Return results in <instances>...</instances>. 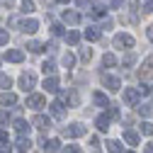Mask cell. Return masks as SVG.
Masks as SVG:
<instances>
[{
  "label": "cell",
  "instance_id": "cell-1",
  "mask_svg": "<svg viewBox=\"0 0 153 153\" xmlns=\"http://www.w3.org/2000/svg\"><path fill=\"white\" fill-rule=\"evenodd\" d=\"M34 85H36V75H34L32 71H29V73H22V75H20V88H22L25 92H27V90H32Z\"/></svg>",
  "mask_w": 153,
  "mask_h": 153
},
{
  "label": "cell",
  "instance_id": "cell-2",
  "mask_svg": "<svg viewBox=\"0 0 153 153\" xmlns=\"http://www.w3.org/2000/svg\"><path fill=\"white\" fill-rule=\"evenodd\" d=\"M85 134V126L83 124H71V126H63V136H68V139H75V136H83Z\"/></svg>",
  "mask_w": 153,
  "mask_h": 153
},
{
  "label": "cell",
  "instance_id": "cell-3",
  "mask_svg": "<svg viewBox=\"0 0 153 153\" xmlns=\"http://www.w3.org/2000/svg\"><path fill=\"white\" fill-rule=\"evenodd\" d=\"M102 83H105V88L112 90V92H117V90L122 88V80L117 78V75H105V73H102Z\"/></svg>",
  "mask_w": 153,
  "mask_h": 153
},
{
  "label": "cell",
  "instance_id": "cell-4",
  "mask_svg": "<svg viewBox=\"0 0 153 153\" xmlns=\"http://www.w3.org/2000/svg\"><path fill=\"white\" fill-rule=\"evenodd\" d=\"M124 102L131 105V107H136V105H139V90H136V88H126V90H124Z\"/></svg>",
  "mask_w": 153,
  "mask_h": 153
},
{
  "label": "cell",
  "instance_id": "cell-5",
  "mask_svg": "<svg viewBox=\"0 0 153 153\" xmlns=\"http://www.w3.org/2000/svg\"><path fill=\"white\" fill-rule=\"evenodd\" d=\"M114 46H117V49H122V46H134V36L131 34H117V36H114Z\"/></svg>",
  "mask_w": 153,
  "mask_h": 153
},
{
  "label": "cell",
  "instance_id": "cell-6",
  "mask_svg": "<svg viewBox=\"0 0 153 153\" xmlns=\"http://www.w3.org/2000/svg\"><path fill=\"white\" fill-rule=\"evenodd\" d=\"M44 105H46L44 95H29L27 97V107H32V109H42Z\"/></svg>",
  "mask_w": 153,
  "mask_h": 153
},
{
  "label": "cell",
  "instance_id": "cell-7",
  "mask_svg": "<svg viewBox=\"0 0 153 153\" xmlns=\"http://www.w3.org/2000/svg\"><path fill=\"white\" fill-rule=\"evenodd\" d=\"M49 112H51L53 119H63V117H66V109H63L61 102H51V105H49Z\"/></svg>",
  "mask_w": 153,
  "mask_h": 153
},
{
  "label": "cell",
  "instance_id": "cell-8",
  "mask_svg": "<svg viewBox=\"0 0 153 153\" xmlns=\"http://www.w3.org/2000/svg\"><path fill=\"white\" fill-rule=\"evenodd\" d=\"M29 126H36V129H49L51 126V119L49 117H44V114H36V117L32 119V124Z\"/></svg>",
  "mask_w": 153,
  "mask_h": 153
},
{
  "label": "cell",
  "instance_id": "cell-9",
  "mask_svg": "<svg viewBox=\"0 0 153 153\" xmlns=\"http://www.w3.org/2000/svg\"><path fill=\"white\" fill-rule=\"evenodd\" d=\"M5 59H7V61H12V63H20V61L25 59V53H22L20 49H10V51L5 53Z\"/></svg>",
  "mask_w": 153,
  "mask_h": 153
},
{
  "label": "cell",
  "instance_id": "cell-10",
  "mask_svg": "<svg viewBox=\"0 0 153 153\" xmlns=\"http://www.w3.org/2000/svg\"><path fill=\"white\" fill-rule=\"evenodd\" d=\"M63 22H66V25H78V22H80V15L73 12V10H66V12H63Z\"/></svg>",
  "mask_w": 153,
  "mask_h": 153
},
{
  "label": "cell",
  "instance_id": "cell-11",
  "mask_svg": "<svg viewBox=\"0 0 153 153\" xmlns=\"http://www.w3.org/2000/svg\"><path fill=\"white\" fill-rule=\"evenodd\" d=\"M0 105H17L15 92H0Z\"/></svg>",
  "mask_w": 153,
  "mask_h": 153
},
{
  "label": "cell",
  "instance_id": "cell-12",
  "mask_svg": "<svg viewBox=\"0 0 153 153\" xmlns=\"http://www.w3.org/2000/svg\"><path fill=\"white\" fill-rule=\"evenodd\" d=\"M44 88H46V92H56V90H59V78L49 75V78L44 80Z\"/></svg>",
  "mask_w": 153,
  "mask_h": 153
},
{
  "label": "cell",
  "instance_id": "cell-13",
  "mask_svg": "<svg viewBox=\"0 0 153 153\" xmlns=\"http://www.w3.org/2000/svg\"><path fill=\"white\" fill-rule=\"evenodd\" d=\"M95 126H97L100 131H107V129H109V117H105V114H100V117L95 119Z\"/></svg>",
  "mask_w": 153,
  "mask_h": 153
},
{
  "label": "cell",
  "instance_id": "cell-14",
  "mask_svg": "<svg viewBox=\"0 0 153 153\" xmlns=\"http://www.w3.org/2000/svg\"><path fill=\"white\" fill-rule=\"evenodd\" d=\"M22 29H25L27 34H34L36 29H39V22H36V20H25V25H22Z\"/></svg>",
  "mask_w": 153,
  "mask_h": 153
},
{
  "label": "cell",
  "instance_id": "cell-15",
  "mask_svg": "<svg viewBox=\"0 0 153 153\" xmlns=\"http://www.w3.org/2000/svg\"><path fill=\"white\" fill-rule=\"evenodd\" d=\"M95 105H97V107H109V100H107V95L105 92H95Z\"/></svg>",
  "mask_w": 153,
  "mask_h": 153
},
{
  "label": "cell",
  "instance_id": "cell-16",
  "mask_svg": "<svg viewBox=\"0 0 153 153\" xmlns=\"http://www.w3.org/2000/svg\"><path fill=\"white\" fill-rule=\"evenodd\" d=\"M85 39L97 42V39H100V29H97V27H88V29H85Z\"/></svg>",
  "mask_w": 153,
  "mask_h": 153
},
{
  "label": "cell",
  "instance_id": "cell-17",
  "mask_svg": "<svg viewBox=\"0 0 153 153\" xmlns=\"http://www.w3.org/2000/svg\"><path fill=\"white\" fill-rule=\"evenodd\" d=\"M124 141H126L129 146H136V143H139V134H136V131H124Z\"/></svg>",
  "mask_w": 153,
  "mask_h": 153
},
{
  "label": "cell",
  "instance_id": "cell-18",
  "mask_svg": "<svg viewBox=\"0 0 153 153\" xmlns=\"http://www.w3.org/2000/svg\"><path fill=\"white\" fill-rule=\"evenodd\" d=\"M78 42H80V32H75V29H73V32H68V34H66V44L75 46Z\"/></svg>",
  "mask_w": 153,
  "mask_h": 153
},
{
  "label": "cell",
  "instance_id": "cell-19",
  "mask_svg": "<svg viewBox=\"0 0 153 153\" xmlns=\"http://www.w3.org/2000/svg\"><path fill=\"white\" fill-rule=\"evenodd\" d=\"M15 129H17V134H20V136H25V134L29 131V124H27L25 119H17V122H15Z\"/></svg>",
  "mask_w": 153,
  "mask_h": 153
},
{
  "label": "cell",
  "instance_id": "cell-20",
  "mask_svg": "<svg viewBox=\"0 0 153 153\" xmlns=\"http://www.w3.org/2000/svg\"><path fill=\"white\" fill-rule=\"evenodd\" d=\"M102 66H107V68L117 66V56H114V53H105V56H102Z\"/></svg>",
  "mask_w": 153,
  "mask_h": 153
},
{
  "label": "cell",
  "instance_id": "cell-21",
  "mask_svg": "<svg viewBox=\"0 0 153 153\" xmlns=\"http://www.w3.org/2000/svg\"><path fill=\"white\" fill-rule=\"evenodd\" d=\"M59 146H61L59 141H56V139H51V141L44 146V153H59Z\"/></svg>",
  "mask_w": 153,
  "mask_h": 153
},
{
  "label": "cell",
  "instance_id": "cell-22",
  "mask_svg": "<svg viewBox=\"0 0 153 153\" xmlns=\"http://www.w3.org/2000/svg\"><path fill=\"white\" fill-rule=\"evenodd\" d=\"M107 151H109V153H124L119 141H107Z\"/></svg>",
  "mask_w": 153,
  "mask_h": 153
},
{
  "label": "cell",
  "instance_id": "cell-23",
  "mask_svg": "<svg viewBox=\"0 0 153 153\" xmlns=\"http://www.w3.org/2000/svg\"><path fill=\"white\" fill-rule=\"evenodd\" d=\"M32 146V141L27 139V136H20V139H17V148H20V151H27Z\"/></svg>",
  "mask_w": 153,
  "mask_h": 153
},
{
  "label": "cell",
  "instance_id": "cell-24",
  "mask_svg": "<svg viewBox=\"0 0 153 153\" xmlns=\"http://www.w3.org/2000/svg\"><path fill=\"white\" fill-rule=\"evenodd\" d=\"M42 71H44V73H49V75H53L56 63H53V61H44V63H42Z\"/></svg>",
  "mask_w": 153,
  "mask_h": 153
},
{
  "label": "cell",
  "instance_id": "cell-25",
  "mask_svg": "<svg viewBox=\"0 0 153 153\" xmlns=\"http://www.w3.org/2000/svg\"><path fill=\"white\" fill-rule=\"evenodd\" d=\"M153 71V56H151V59H146V63H143V71H141V78H143V75H148Z\"/></svg>",
  "mask_w": 153,
  "mask_h": 153
},
{
  "label": "cell",
  "instance_id": "cell-26",
  "mask_svg": "<svg viewBox=\"0 0 153 153\" xmlns=\"http://www.w3.org/2000/svg\"><path fill=\"white\" fill-rule=\"evenodd\" d=\"M122 63L129 68V66H134V63H136V53H126L124 56V59H122Z\"/></svg>",
  "mask_w": 153,
  "mask_h": 153
},
{
  "label": "cell",
  "instance_id": "cell-27",
  "mask_svg": "<svg viewBox=\"0 0 153 153\" xmlns=\"http://www.w3.org/2000/svg\"><path fill=\"white\" fill-rule=\"evenodd\" d=\"M10 85H12V78L5 75V73H0V88H10Z\"/></svg>",
  "mask_w": 153,
  "mask_h": 153
},
{
  "label": "cell",
  "instance_id": "cell-28",
  "mask_svg": "<svg viewBox=\"0 0 153 153\" xmlns=\"http://www.w3.org/2000/svg\"><path fill=\"white\" fill-rule=\"evenodd\" d=\"M139 129H141V134H146V136H151V134H153V124H151V122H143Z\"/></svg>",
  "mask_w": 153,
  "mask_h": 153
},
{
  "label": "cell",
  "instance_id": "cell-29",
  "mask_svg": "<svg viewBox=\"0 0 153 153\" xmlns=\"http://www.w3.org/2000/svg\"><path fill=\"white\" fill-rule=\"evenodd\" d=\"M105 12H107V10H105V7H102V5H95V7H92V10H90V15H92V17H102V15H105Z\"/></svg>",
  "mask_w": 153,
  "mask_h": 153
},
{
  "label": "cell",
  "instance_id": "cell-30",
  "mask_svg": "<svg viewBox=\"0 0 153 153\" xmlns=\"http://www.w3.org/2000/svg\"><path fill=\"white\" fill-rule=\"evenodd\" d=\"M73 63H75V59H73V53H63V66H66V68H71Z\"/></svg>",
  "mask_w": 153,
  "mask_h": 153
},
{
  "label": "cell",
  "instance_id": "cell-31",
  "mask_svg": "<svg viewBox=\"0 0 153 153\" xmlns=\"http://www.w3.org/2000/svg\"><path fill=\"white\" fill-rule=\"evenodd\" d=\"M136 109H139V114H141V117H148V114H151V105H139Z\"/></svg>",
  "mask_w": 153,
  "mask_h": 153
},
{
  "label": "cell",
  "instance_id": "cell-32",
  "mask_svg": "<svg viewBox=\"0 0 153 153\" xmlns=\"http://www.w3.org/2000/svg\"><path fill=\"white\" fill-rule=\"evenodd\" d=\"M80 59H83V61L88 63V61L92 59V51H90V49H80Z\"/></svg>",
  "mask_w": 153,
  "mask_h": 153
},
{
  "label": "cell",
  "instance_id": "cell-33",
  "mask_svg": "<svg viewBox=\"0 0 153 153\" xmlns=\"http://www.w3.org/2000/svg\"><path fill=\"white\" fill-rule=\"evenodd\" d=\"M27 49L36 53V51H42V49H44V44H39V42H29V46H27Z\"/></svg>",
  "mask_w": 153,
  "mask_h": 153
},
{
  "label": "cell",
  "instance_id": "cell-34",
  "mask_svg": "<svg viewBox=\"0 0 153 153\" xmlns=\"http://www.w3.org/2000/svg\"><path fill=\"white\" fill-rule=\"evenodd\" d=\"M22 10L25 12H32L34 10V3H32V0H22Z\"/></svg>",
  "mask_w": 153,
  "mask_h": 153
},
{
  "label": "cell",
  "instance_id": "cell-35",
  "mask_svg": "<svg viewBox=\"0 0 153 153\" xmlns=\"http://www.w3.org/2000/svg\"><path fill=\"white\" fill-rule=\"evenodd\" d=\"M63 153H83V151H80V146H75V143H73V146H66Z\"/></svg>",
  "mask_w": 153,
  "mask_h": 153
},
{
  "label": "cell",
  "instance_id": "cell-36",
  "mask_svg": "<svg viewBox=\"0 0 153 153\" xmlns=\"http://www.w3.org/2000/svg\"><path fill=\"white\" fill-rule=\"evenodd\" d=\"M107 109H109V117H112V119H119V109H117V107H112V105H109Z\"/></svg>",
  "mask_w": 153,
  "mask_h": 153
},
{
  "label": "cell",
  "instance_id": "cell-37",
  "mask_svg": "<svg viewBox=\"0 0 153 153\" xmlns=\"http://www.w3.org/2000/svg\"><path fill=\"white\" fill-rule=\"evenodd\" d=\"M75 3H78V7H92V0H75Z\"/></svg>",
  "mask_w": 153,
  "mask_h": 153
},
{
  "label": "cell",
  "instance_id": "cell-38",
  "mask_svg": "<svg viewBox=\"0 0 153 153\" xmlns=\"http://www.w3.org/2000/svg\"><path fill=\"white\" fill-rule=\"evenodd\" d=\"M143 12H153V0H143Z\"/></svg>",
  "mask_w": 153,
  "mask_h": 153
},
{
  "label": "cell",
  "instance_id": "cell-39",
  "mask_svg": "<svg viewBox=\"0 0 153 153\" xmlns=\"http://www.w3.org/2000/svg\"><path fill=\"white\" fill-rule=\"evenodd\" d=\"M141 92H146V95H151V92H153V85H151V83H143V88H141Z\"/></svg>",
  "mask_w": 153,
  "mask_h": 153
},
{
  "label": "cell",
  "instance_id": "cell-40",
  "mask_svg": "<svg viewBox=\"0 0 153 153\" xmlns=\"http://www.w3.org/2000/svg\"><path fill=\"white\" fill-rule=\"evenodd\" d=\"M10 151H12L10 143H0V153H10Z\"/></svg>",
  "mask_w": 153,
  "mask_h": 153
},
{
  "label": "cell",
  "instance_id": "cell-41",
  "mask_svg": "<svg viewBox=\"0 0 153 153\" xmlns=\"http://www.w3.org/2000/svg\"><path fill=\"white\" fill-rule=\"evenodd\" d=\"M5 122H10V114L7 112H0V124H5Z\"/></svg>",
  "mask_w": 153,
  "mask_h": 153
},
{
  "label": "cell",
  "instance_id": "cell-42",
  "mask_svg": "<svg viewBox=\"0 0 153 153\" xmlns=\"http://www.w3.org/2000/svg\"><path fill=\"white\" fill-rule=\"evenodd\" d=\"M0 44H7V32L0 29Z\"/></svg>",
  "mask_w": 153,
  "mask_h": 153
},
{
  "label": "cell",
  "instance_id": "cell-43",
  "mask_svg": "<svg viewBox=\"0 0 153 153\" xmlns=\"http://www.w3.org/2000/svg\"><path fill=\"white\" fill-rule=\"evenodd\" d=\"M0 143H10V141H7V134H5L3 129H0Z\"/></svg>",
  "mask_w": 153,
  "mask_h": 153
},
{
  "label": "cell",
  "instance_id": "cell-44",
  "mask_svg": "<svg viewBox=\"0 0 153 153\" xmlns=\"http://www.w3.org/2000/svg\"><path fill=\"white\" fill-rule=\"evenodd\" d=\"M51 29H53V34H63V27H61V25H53Z\"/></svg>",
  "mask_w": 153,
  "mask_h": 153
},
{
  "label": "cell",
  "instance_id": "cell-45",
  "mask_svg": "<svg viewBox=\"0 0 153 153\" xmlns=\"http://www.w3.org/2000/svg\"><path fill=\"white\" fill-rule=\"evenodd\" d=\"M109 27H112V20H109V17H107V20L102 22V29H109Z\"/></svg>",
  "mask_w": 153,
  "mask_h": 153
},
{
  "label": "cell",
  "instance_id": "cell-46",
  "mask_svg": "<svg viewBox=\"0 0 153 153\" xmlns=\"http://www.w3.org/2000/svg\"><path fill=\"white\" fill-rule=\"evenodd\" d=\"M126 5H129V7L134 10V7H136V5H139V0H126Z\"/></svg>",
  "mask_w": 153,
  "mask_h": 153
},
{
  "label": "cell",
  "instance_id": "cell-47",
  "mask_svg": "<svg viewBox=\"0 0 153 153\" xmlns=\"http://www.w3.org/2000/svg\"><path fill=\"white\" fill-rule=\"evenodd\" d=\"M112 7H122V0H112Z\"/></svg>",
  "mask_w": 153,
  "mask_h": 153
},
{
  "label": "cell",
  "instance_id": "cell-48",
  "mask_svg": "<svg viewBox=\"0 0 153 153\" xmlns=\"http://www.w3.org/2000/svg\"><path fill=\"white\" fill-rule=\"evenodd\" d=\"M143 153H153V143H148V146H146V151H143Z\"/></svg>",
  "mask_w": 153,
  "mask_h": 153
},
{
  "label": "cell",
  "instance_id": "cell-49",
  "mask_svg": "<svg viewBox=\"0 0 153 153\" xmlns=\"http://www.w3.org/2000/svg\"><path fill=\"white\" fill-rule=\"evenodd\" d=\"M148 39L153 42V27H148Z\"/></svg>",
  "mask_w": 153,
  "mask_h": 153
},
{
  "label": "cell",
  "instance_id": "cell-50",
  "mask_svg": "<svg viewBox=\"0 0 153 153\" xmlns=\"http://www.w3.org/2000/svg\"><path fill=\"white\" fill-rule=\"evenodd\" d=\"M56 3H71V0H56Z\"/></svg>",
  "mask_w": 153,
  "mask_h": 153
},
{
  "label": "cell",
  "instance_id": "cell-51",
  "mask_svg": "<svg viewBox=\"0 0 153 153\" xmlns=\"http://www.w3.org/2000/svg\"><path fill=\"white\" fill-rule=\"evenodd\" d=\"M126 153H134V151H126Z\"/></svg>",
  "mask_w": 153,
  "mask_h": 153
}]
</instances>
